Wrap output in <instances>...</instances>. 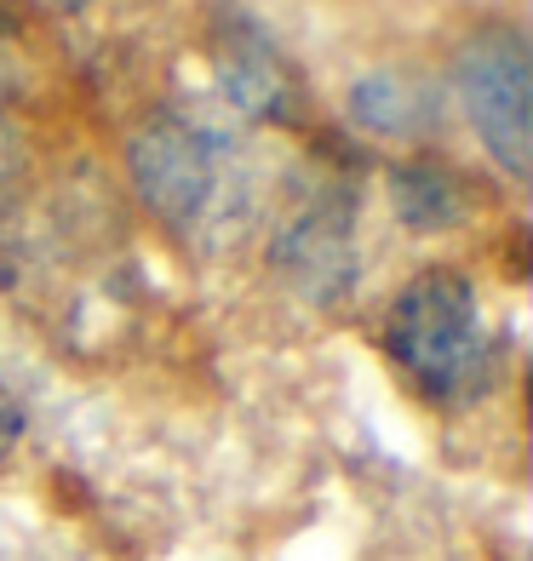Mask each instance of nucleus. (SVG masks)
Masks as SVG:
<instances>
[{
  "instance_id": "f03ea898",
  "label": "nucleus",
  "mask_w": 533,
  "mask_h": 561,
  "mask_svg": "<svg viewBox=\"0 0 533 561\" xmlns=\"http://www.w3.org/2000/svg\"><path fill=\"white\" fill-rule=\"evenodd\" d=\"M126 167L144 207L178 236H195L218 213H230L241 190V149L190 115H156L126 149Z\"/></svg>"
},
{
  "instance_id": "20e7f679",
  "label": "nucleus",
  "mask_w": 533,
  "mask_h": 561,
  "mask_svg": "<svg viewBox=\"0 0 533 561\" xmlns=\"http://www.w3.org/2000/svg\"><path fill=\"white\" fill-rule=\"evenodd\" d=\"M275 270H282L304 298L339 304L355 287V207L344 190H316L287 213L282 236L270 247Z\"/></svg>"
},
{
  "instance_id": "7ed1b4c3",
  "label": "nucleus",
  "mask_w": 533,
  "mask_h": 561,
  "mask_svg": "<svg viewBox=\"0 0 533 561\" xmlns=\"http://www.w3.org/2000/svg\"><path fill=\"white\" fill-rule=\"evenodd\" d=\"M453 87L476 126V138L488 144V156L528 178L533 167V46L522 23H481L453 58Z\"/></svg>"
},
{
  "instance_id": "1a4fd4ad",
  "label": "nucleus",
  "mask_w": 533,
  "mask_h": 561,
  "mask_svg": "<svg viewBox=\"0 0 533 561\" xmlns=\"http://www.w3.org/2000/svg\"><path fill=\"white\" fill-rule=\"evenodd\" d=\"M0 104H7V69H0Z\"/></svg>"
},
{
  "instance_id": "6e6552de",
  "label": "nucleus",
  "mask_w": 533,
  "mask_h": 561,
  "mask_svg": "<svg viewBox=\"0 0 533 561\" xmlns=\"http://www.w3.org/2000/svg\"><path fill=\"white\" fill-rule=\"evenodd\" d=\"M18 436H23V401H18V390L7 385V373H0V458L18 447Z\"/></svg>"
},
{
  "instance_id": "39448f33",
  "label": "nucleus",
  "mask_w": 533,
  "mask_h": 561,
  "mask_svg": "<svg viewBox=\"0 0 533 561\" xmlns=\"http://www.w3.org/2000/svg\"><path fill=\"white\" fill-rule=\"evenodd\" d=\"M213 53H218V81L230 92V104L247 110L252 121H293L298 110V75L252 18H224L213 30Z\"/></svg>"
},
{
  "instance_id": "f257e3e1",
  "label": "nucleus",
  "mask_w": 533,
  "mask_h": 561,
  "mask_svg": "<svg viewBox=\"0 0 533 561\" xmlns=\"http://www.w3.org/2000/svg\"><path fill=\"white\" fill-rule=\"evenodd\" d=\"M385 350L396 373L442 413L476 407L499 385V339L481 321V298L470 275L447 264L419 270L396 293L385 316Z\"/></svg>"
},
{
  "instance_id": "423d86ee",
  "label": "nucleus",
  "mask_w": 533,
  "mask_h": 561,
  "mask_svg": "<svg viewBox=\"0 0 533 561\" xmlns=\"http://www.w3.org/2000/svg\"><path fill=\"white\" fill-rule=\"evenodd\" d=\"M390 201L396 218L419 229V236H442V229H460L470 218V184L460 167H447L436 156H413L390 167Z\"/></svg>"
},
{
  "instance_id": "0eeeda50",
  "label": "nucleus",
  "mask_w": 533,
  "mask_h": 561,
  "mask_svg": "<svg viewBox=\"0 0 533 561\" xmlns=\"http://www.w3.org/2000/svg\"><path fill=\"white\" fill-rule=\"evenodd\" d=\"M350 115L362 121L367 133L419 138L436 126V92H430V81L413 69H367L362 81L350 87Z\"/></svg>"
}]
</instances>
